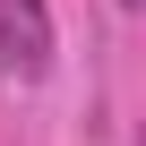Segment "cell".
Listing matches in <instances>:
<instances>
[{"label":"cell","instance_id":"obj_1","mask_svg":"<svg viewBox=\"0 0 146 146\" xmlns=\"http://www.w3.org/2000/svg\"><path fill=\"white\" fill-rule=\"evenodd\" d=\"M43 69H52V9L0 0V78H43Z\"/></svg>","mask_w":146,"mask_h":146},{"label":"cell","instance_id":"obj_2","mask_svg":"<svg viewBox=\"0 0 146 146\" xmlns=\"http://www.w3.org/2000/svg\"><path fill=\"white\" fill-rule=\"evenodd\" d=\"M129 9H137V0H129Z\"/></svg>","mask_w":146,"mask_h":146}]
</instances>
